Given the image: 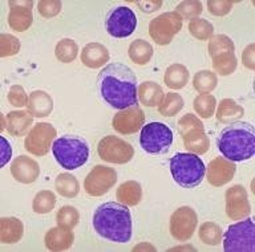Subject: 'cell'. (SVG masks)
I'll return each mask as SVG.
<instances>
[{
	"instance_id": "cell-1",
	"label": "cell",
	"mask_w": 255,
	"mask_h": 252,
	"mask_svg": "<svg viewBox=\"0 0 255 252\" xmlns=\"http://www.w3.org/2000/svg\"><path fill=\"white\" fill-rule=\"evenodd\" d=\"M100 96L117 110L138 105V84L133 69L128 65L108 64L97 77Z\"/></svg>"
},
{
	"instance_id": "cell-2",
	"label": "cell",
	"mask_w": 255,
	"mask_h": 252,
	"mask_svg": "<svg viewBox=\"0 0 255 252\" xmlns=\"http://www.w3.org/2000/svg\"><path fill=\"white\" fill-rule=\"evenodd\" d=\"M92 223L97 235L113 243H128L131 239V214L125 204L117 202L101 204L96 208Z\"/></svg>"
},
{
	"instance_id": "cell-3",
	"label": "cell",
	"mask_w": 255,
	"mask_h": 252,
	"mask_svg": "<svg viewBox=\"0 0 255 252\" xmlns=\"http://www.w3.org/2000/svg\"><path fill=\"white\" fill-rule=\"evenodd\" d=\"M218 150L233 162H242L255 154V129L250 122H234L219 133L217 138Z\"/></svg>"
},
{
	"instance_id": "cell-4",
	"label": "cell",
	"mask_w": 255,
	"mask_h": 252,
	"mask_svg": "<svg viewBox=\"0 0 255 252\" xmlns=\"http://www.w3.org/2000/svg\"><path fill=\"white\" fill-rule=\"evenodd\" d=\"M173 179L183 188H194L202 183L206 166L202 158L193 153H177L170 160Z\"/></svg>"
},
{
	"instance_id": "cell-5",
	"label": "cell",
	"mask_w": 255,
	"mask_h": 252,
	"mask_svg": "<svg viewBox=\"0 0 255 252\" xmlns=\"http://www.w3.org/2000/svg\"><path fill=\"white\" fill-rule=\"evenodd\" d=\"M52 152L61 168L75 170L87 164L89 158V145L81 137L63 136L56 138L52 145Z\"/></svg>"
},
{
	"instance_id": "cell-6",
	"label": "cell",
	"mask_w": 255,
	"mask_h": 252,
	"mask_svg": "<svg viewBox=\"0 0 255 252\" xmlns=\"http://www.w3.org/2000/svg\"><path fill=\"white\" fill-rule=\"evenodd\" d=\"M223 250L226 252H254L255 224L253 218L229 226L223 235Z\"/></svg>"
},
{
	"instance_id": "cell-7",
	"label": "cell",
	"mask_w": 255,
	"mask_h": 252,
	"mask_svg": "<svg viewBox=\"0 0 255 252\" xmlns=\"http://www.w3.org/2000/svg\"><path fill=\"white\" fill-rule=\"evenodd\" d=\"M174 141L173 132L162 122H150L143 125L139 134V145L145 153L151 156H159L169 152Z\"/></svg>"
},
{
	"instance_id": "cell-8",
	"label": "cell",
	"mask_w": 255,
	"mask_h": 252,
	"mask_svg": "<svg viewBox=\"0 0 255 252\" xmlns=\"http://www.w3.org/2000/svg\"><path fill=\"white\" fill-rule=\"evenodd\" d=\"M57 137V130L49 122H37L28 132L24 148L28 153L36 157L47 156L52 149V145Z\"/></svg>"
},
{
	"instance_id": "cell-9",
	"label": "cell",
	"mask_w": 255,
	"mask_h": 252,
	"mask_svg": "<svg viewBox=\"0 0 255 252\" xmlns=\"http://www.w3.org/2000/svg\"><path fill=\"white\" fill-rule=\"evenodd\" d=\"M181 28H182V17L175 11L165 12L150 21L149 35L158 45H167L173 41Z\"/></svg>"
},
{
	"instance_id": "cell-10",
	"label": "cell",
	"mask_w": 255,
	"mask_h": 252,
	"mask_svg": "<svg viewBox=\"0 0 255 252\" xmlns=\"http://www.w3.org/2000/svg\"><path fill=\"white\" fill-rule=\"evenodd\" d=\"M100 158L105 162L115 165H124L131 161L134 149L129 142L116 136H107L101 138L97 146Z\"/></svg>"
},
{
	"instance_id": "cell-11",
	"label": "cell",
	"mask_w": 255,
	"mask_h": 252,
	"mask_svg": "<svg viewBox=\"0 0 255 252\" xmlns=\"http://www.w3.org/2000/svg\"><path fill=\"white\" fill-rule=\"evenodd\" d=\"M137 27L135 13L129 7H116L105 17V28L112 37L125 39L130 36Z\"/></svg>"
},
{
	"instance_id": "cell-12",
	"label": "cell",
	"mask_w": 255,
	"mask_h": 252,
	"mask_svg": "<svg viewBox=\"0 0 255 252\" xmlns=\"http://www.w3.org/2000/svg\"><path fill=\"white\" fill-rule=\"evenodd\" d=\"M117 171L104 165H96L84 179V188L88 195L103 196L117 182Z\"/></svg>"
},
{
	"instance_id": "cell-13",
	"label": "cell",
	"mask_w": 255,
	"mask_h": 252,
	"mask_svg": "<svg viewBox=\"0 0 255 252\" xmlns=\"http://www.w3.org/2000/svg\"><path fill=\"white\" fill-rule=\"evenodd\" d=\"M197 224H198V215L194 211V208L182 206L171 214L169 228L171 236L175 240L186 242L194 235Z\"/></svg>"
},
{
	"instance_id": "cell-14",
	"label": "cell",
	"mask_w": 255,
	"mask_h": 252,
	"mask_svg": "<svg viewBox=\"0 0 255 252\" xmlns=\"http://www.w3.org/2000/svg\"><path fill=\"white\" fill-rule=\"evenodd\" d=\"M143 124H145V113L138 105L119 110L112 120L113 129L124 136L134 134L139 129H142Z\"/></svg>"
},
{
	"instance_id": "cell-15",
	"label": "cell",
	"mask_w": 255,
	"mask_h": 252,
	"mask_svg": "<svg viewBox=\"0 0 255 252\" xmlns=\"http://www.w3.org/2000/svg\"><path fill=\"white\" fill-rule=\"evenodd\" d=\"M226 200V214L231 220L245 219L250 215L251 206L249 202L246 188L242 184H234L227 188L225 194Z\"/></svg>"
},
{
	"instance_id": "cell-16",
	"label": "cell",
	"mask_w": 255,
	"mask_h": 252,
	"mask_svg": "<svg viewBox=\"0 0 255 252\" xmlns=\"http://www.w3.org/2000/svg\"><path fill=\"white\" fill-rule=\"evenodd\" d=\"M237 172V165L233 161L226 160L225 157H217L206 168L207 182L214 187H222L223 184L231 182Z\"/></svg>"
},
{
	"instance_id": "cell-17",
	"label": "cell",
	"mask_w": 255,
	"mask_h": 252,
	"mask_svg": "<svg viewBox=\"0 0 255 252\" xmlns=\"http://www.w3.org/2000/svg\"><path fill=\"white\" fill-rule=\"evenodd\" d=\"M9 5V13H8V25L11 29L17 32L27 31L33 23V1L32 0H23L16 1L12 0L8 3Z\"/></svg>"
},
{
	"instance_id": "cell-18",
	"label": "cell",
	"mask_w": 255,
	"mask_h": 252,
	"mask_svg": "<svg viewBox=\"0 0 255 252\" xmlns=\"http://www.w3.org/2000/svg\"><path fill=\"white\" fill-rule=\"evenodd\" d=\"M11 174L20 183H33L39 178L40 166L35 160L28 156H19L12 161Z\"/></svg>"
},
{
	"instance_id": "cell-19",
	"label": "cell",
	"mask_w": 255,
	"mask_h": 252,
	"mask_svg": "<svg viewBox=\"0 0 255 252\" xmlns=\"http://www.w3.org/2000/svg\"><path fill=\"white\" fill-rule=\"evenodd\" d=\"M73 240H75V235L72 230L57 226V227L48 230L44 238V243L49 251L60 252L69 250L73 244Z\"/></svg>"
},
{
	"instance_id": "cell-20",
	"label": "cell",
	"mask_w": 255,
	"mask_h": 252,
	"mask_svg": "<svg viewBox=\"0 0 255 252\" xmlns=\"http://www.w3.org/2000/svg\"><path fill=\"white\" fill-rule=\"evenodd\" d=\"M80 59L85 67L91 69H97L107 64L111 59V55L105 45L100 44V43H89L81 51Z\"/></svg>"
},
{
	"instance_id": "cell-21",
	"label": "cell",
	"mask_w": 255,
	"mask_h": 252,
	"mask_svg": "<svg viewBox=\"0 0 255 252\" xmlns=\"http://www.w3.org/2000/svg\"><path fill=\"white\" fill-rule=\"evenodd\" d=\"M53 110V98L44 90H33L29 94L27 112L35 118L48 117Z\"/></svg>"
},
{
	"instance_id": "cell-22",
	"label": "cell",
	"mask_w": 255,
	"mask_h": 252,
	"mask_svg": "<svg viewBox=\"0 0 255 252\" xmlns=\"http://www.w3.org/2000/svg\"><path fill=\"white\" fill-rule=\"evenodd\" d=\"M24 235L23 222L15 216H4L0 219V242L4 244H15Z\"/></svg>"
},
{
	"instance_id": "cell-23",
	"label": "cell",
	"mask_w": 255,
	"mask_h": 252,
	"mask_svg": "<svg viewBox=\"0 0 255 252\" xmlns=\"http://www.w3.org/2000/svg\"><path fill=\"white\" fill-rule=\"evenodd\" d=\"M7 118V132L13 137H23L27 134L33 122V117L24 110H13L5 116Z\"/></svg>"
},
{
	"instance_id": "cell-24",
	"label": "cell",
	"mask_w": 255,
	"mask_h": 252,
	"mask_svg": "<svg viewBox=\"0 0 255 252\" xmlns=\"http://www.w3.org/2000/svg\"><path fill=\"white\" fill-rule=\"evenodd\" d=\"M215 116H217V121L219 124L230 125L238 122L245 116V109L237 101L231 100V98H223L219 102Z\"/></svg>"
},
{
	"instance_id": "cell-25",
	"label": "cell",
	"mask_w": 255,
	"mask_h": 252,
	"mask_svg": "<svg viewBox=\"0 0 255 252\" xmlns=\"http://www.w3.org/2000/svg\"><path fill=\"white\" fill-rule=\"evenodd\" d=\"M185 148L193 154L202 156L210 148V140L205 133V128H195L182 137Z\"/></svg>"
},
{
	"instance_id": "cell-26",
	"label": "cell",
	"mask_w": 255,
	"mask_h": 252,
	"mask_svg": "<svg viewBox=\"0 0 255 252\" xmlns=\"http://www.w3.org/2000/svg\"><path fill=\"white\" fill-rule=\"evenodd\" d=\"M163 93L162 88L155 81H143L138 86V100L139 102L147 108H155L162 102Z\"/></svg>"
},
{
	"instance_id": "cell-27",
	"label": "cell",
	"mask_w": 255,
	"mask_h": 252,
	"mask_svg": "<svg viewBox=\"0 0 255 252\" xmlns=\"http://www.w3.org/2000/svg\"><path fill=\"white\" fill-rule=\"evenodd\" d=\"M116 198L120 203L125 204L128 207H133L142 199V187L135 180H128L119 186L116 191Z\"/></svg>"
},
{
	"instance_id": "cell-28",
	"label": "cell",
	"mask_w": 255,
	"mask_h": 252,
	"mask_svg": "<svg viewBox=\"0 0 255 252\" xmlns=\"http://www.w3.org/2000/svg\"><path fill=\"white\" fill-rule=\"evenodd\" d=\"M190 79L189 69L182 64H171L169 65L163 75V83L167 88L178 89L185 88Z\"/></svg>"
},
{
	"instance_id": "cell-29",
	"label": "cell",
	"mask_w": 255,
	"mask_h": 252,
	"mask_svg": "<svg viewBox=\"0 0 255 252\" xmlns=\"http://www.w3.org/2000/svg\"><path fill=\"white\" fill-rule=\"evenodd\" d=\"M154 53L153 45L149 41L143 40V39H135L130 43L129 49H128V55L134 64L137 65H146L151 60Z\"/></svg>"
},
{
	"instance_id": "cell-30",
	"label": "cell",
	"mask_w": 255,
	"mask_h": 252,
	"mask_svg": "<svg viewBox=\"0 0 255 252\" xmlns=\"http://www.w3.org/2000/svg\"><path fill=\"white\" fill-rule=\"evenodd\" d=\"M55 188L60 195L71 199V198L79 195L80 183L77 178L72 175L71 172H61L56 176Z\"/></svg>"
},
{
	"instance_id": "cell-31",
	"label": "cell",
	"mask_w": 255,
	"mask_h": 252,
	"mask_svg": "<svg viewBox=\"0 0 255 252\" xmlns=\"http://www.w3.org/2000/svg\"><path fill=\"white\" fill-rule=\"evenodd\" d=\"M218 85V77L213 71H199L193 77V86L199 94H209Z\"/></svg>"
},
{
	"instance_id": "cell-32",
	"label": "cell",
	"mask_w": 255,
	"mask_h": 252,
	"mask_svg": "<svg viewBox=\"0 0 255 252\" xmlns=\"http://www.w3.org/2000/svg\"><path fill=\"white\" fill-rule=\"evenodd\" d=\"M185 106L183 97L178 93H167L163 96L162 102L159 104L158 112L163 117H174L177 116Z\"/></svg>"
},
{
	"instance_id": "cell-33",
	"label": "cell",
	"mask_w": 255,
	"mask_h": 252,
	"mask_svg": "<svg viewBox=\"0 0 255 252\" xmlns=\"http://www.w3.org/2000/svg\"><path fill=\"white\" fill-rule=\"evenodd\" d=\"M198 238L207 246H218L222 243L223 231L214 222H205L198 230Z\"/></svg>"
},
{
	"instance_id": "cell-34",
	"label": "cell",
	"mask_w": 255,
	"mask_h": 252,
	"mask_svg": "<svg viewBox=\"0 0 255 252\" xmlns=\"http://www.w3.org/2000/svg\"><path fill=\"white\" fill-rule=\"evenodd\" d=\"M207 49H209V56L214 59L222 53L235 52V45L234 41L231 40L227 35L219 33V35H213V37L209 41Z\"/></svg>"
},
{
	"instance_id": "cell-35",
	"label": "cell",
	"mask_w": 255,
	"mask_h": 252,
	"mask_svg": "<svg viewBox=\"0 0 255 252\" xmlns=\"http://www.w3.org/2000/svg\"><path fill=\"white\" fill-rule=\"evenodd\" d=\"M193 108L201 118H211L217 108V98L213 94H198L193 101Z\"/></svg>"
},
{
	"instance_id": "cell-36",
	"label": "cell",
	"mask_w": 255,
	"mask_h": 252,
	"mask_svg": "<svg viewBox=\"0 0 255 252\" xmlns=\"http://www.w3.org/2000/svg\"><path fill=\"white\" fill-rule=\"evenodd\" d=\"M187 29H189L191 36L201 41L210 40L214 35V25L211 24L210 21L201 19V17H197V19L189 21Z\"/></svg>"
},
{
	"instance_id": "cell-37",
	"label": "cell",
	"mask_w": 255,
	"mask_h": 252,
	"mask_svg": "<svg viewBox=\"0 0 255 252\" xmlns=\"http://www.w3.org/2000/svg\"><path fill=\"white\" fill-rule=\"evenodd\" d=\"M55 55L60 63H64V64L72 63L79 55V45L72 39H63L56 45Z\"/></svg>"
},
{
	"instance_id": "cell-38",
	"label": "cell",
	"mask_w": 255,
	"mask_h": 252,
	"mask_svg": "<svg viewBox=\"0 0 255 252\" xmlns=\"http://www.w3.org/2000/svg\"><path fill=\"white\" fill-rule=\"evenodd\" d=\"M211 60H213V67H214L215 72L219 73L221 76H229L231 73H234L238 67V60L235 57V52L222 53Z\"/></svg>"
},
{
	"instance_id": "cell-39",
	"label": "cell",
	"mask_w": 255,
	"mask_h": 252,
	"mask_svg": "<svg viewBox=\"0 0 255 252\" xmlns=\"http://www.w3.org/2000/svg\"><path fill=\"white\" fill-rule=\"evenodd\" d=\"M56 222L57 226L68 230H72L76 227L80 222V212L79 210L73 206H63L56 214Z\"/></svg>"
},
{
	"instance_id": "cell-40",
	"label": "cell",
	"mask_w": 255,
	"mask_h": 252,
	"mask_svg": "<svg viewBox=\"0 0 255 252\" xmlns=\"http://www.w3.org/2000/svg\"><path fill=\"white\" fill-rule=\"evenodd\" d=\"M56 206V195L49 190H43L36 194L33 198L32 208L36 214H48Z\"/></svg>"
},
{
	"instance_id": "cell-41",
	"label": "cell",
	"mask_w": 255,
	"mask_h": 252,
	"mask_svg": "<svg viewBox=\"0 0 255 252\" xmlns=\"http://www.w3.org/2000/svg\"><path fill=\"white\" fill-rule=\"evenodd\" d=\"M203 7L202 3L198 0H189V1H182L175 7V12L181 17H185L187 20H193L202 13Z\"/></svg>"
},
{
	"instance_id": "cell-42",
	"label": "cell",
	"mask_w": 255,
	"mask_h": 252,
	"mask_svg": "<svg viewBox=\"0 0 255 252\" xmlns=\"http://www.w3.org/2000/svg\"><path fill=\"white\" fill-rule=\"evenodd\" d=\"M20 51V40L13 35H0V57L16 56Z\"/></svg>"
},
{
	"instance_id": "cell-43",
	"label": "cell",
	"mask_w": 255,
	"mask_h": 252,
	"mask_svg": "<svg viewBox=\"0 0 255 252\" xmlns=\"http://www.w3.org/2000/svg\"><path fill=\"white\" fill-rule=\"evenodd\" d=\"M37 11L44 19H51L61 12V1L59 0H41L37 3Z\"/></svg>"
},
{
	"instance_id": "cell-44",
	"label": "cell",
	"mask_w": 255,
	"mask_h": 252,
	"mask_svg": "<svg viewBox=\"0 0 255 252\" xmlns=\"http://www.w3.org/2000/svg\"><path fill=\"white\" fill-rule=\"evenodd\" d=\"M28 98H29V96L25 93V89L21 85H12L7 96L8 102L13 105V106H16V108H24V106H27Z\"/></svg>"
},
{
	"instance_id": "cell-45",
	"label": "cell",
	"mask_w": 255,
	"mask_h": 252,
	"mask_svg": "<svg viewBox=\"0 0 255 252\" xmlns=\"http://www.w3.org/2000/svg\"><path fill=\"white\" fill-rule=\"evenodd\" d=\"M195 128H203V124L198 117L191 114V113H186L178 121V132L181 134V137H183L187 132H190V130H193Z\"/></svg>"
},
{
	"instance_id": "cell-46",
	"label": "cell",
	"mask_w": 255,
	"mask_h": 252,
	"mask_svg": "<svg viewBox=\"0 0 255 252\" xmlns=\"http://www.w3.org/2000/svg\"><path fill=\"white\" fill-rule=\"evenodd\" d=\"M231 0H209L207 1V9L214 16H226L233 8Z\"/></svg>"
},
{
	"instance_id": "cell-47",
	"label": "cell",
	"mask_w": 255,
	"mask_h": 252,
	"mask_svg": "<svg viewBox=\"0 0 255 252\" xmlns=\"http://www.w3.org/2000/svg\"><path fill=\"white\" fill-rule=\"evenodd\" d=\"M242 64L250 71L255 69V44L247 45L242 53Z\"/></svg>"
},
{
	"instance_id": "cell-48",
	"label": "cell",
	"mask_w": 255,
	"mask_h": 252,
	"mask_svg": "<svg viewBox=\"0 0 255 252\" xmlns=\"http://www.w3.org/2000/svg\"><path fill=\"white\" fill-rule=\"evenodd\" d=\"M138 8L145 13L155 12L162 7V0H150V1H137Z\"/></svg>"
},
{
	"instance_id": "cell-49",
	"label": "cell",
	"mask_w": 255,
	"mask_h": 252,
	"mask_svg": "<svg viewBox=\"0 0 255 252\" xmlns=\"http://www.w3.org/2000/svg\"><path fill=\"white\" fill-rule=\"evenodd\" d=\"M0 141H1V164H0V166L1 168H4L5 166V164H7L8 161L11 160V156H12V149H11V145H9V142H8L4 137H0Z\"/></svg>"
},
{
	"instance_id": "cell-50",
	"label": "cell",
	"mask_w": 255,
	"mask_h": 252,
	"mask_svg": "<svg viewBox=\"0 0 255 252\" xmlns=\"http://www.w3.org/2000/svg\"><path fill=\"white\" fill-rule=\"evenodd\" d=\"M133 251H155V247L154 246H151L150 243L142 242V243H139L138 246L133 247Z\"/></svg>"
},
{
	"instance_id": "cell-51",
	"label": "cell",
	"mask_w": 255,
	"mask_h": 252,
	"mask_svg": "<svg viewBox=\"0 0 255 252\" xmlns=\"http://www.w3.org/2000/svg\"><path fill=\"white\" fill-rule=\"evenodd\" d=\"M179 250H191V251H195L194 247H191V246H189V247H175V248H171V251H179Z\"/></svg>"
}]
</instances>
